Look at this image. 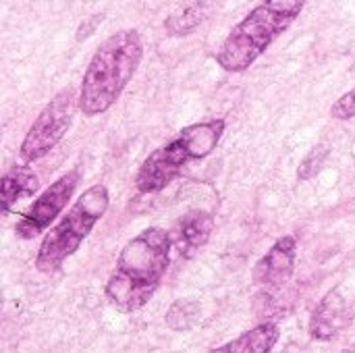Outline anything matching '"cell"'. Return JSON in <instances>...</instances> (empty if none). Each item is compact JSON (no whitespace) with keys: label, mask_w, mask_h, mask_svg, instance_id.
Segmentation results:
<instances>
[{"label":"cell","mask_w":355,"mask_h":353,"mask_svg":"<svg viewBox=\"0 0 355 353\" xmlns=\"http://www.w3.org/2000/svg\"><path fill=\"white\" fill-rule=\"evenodd\" d=\"M208 17V8L204 2H196L189 4L181 10H175L173 15H168V19L164 21V27L168 33L173 35H187L191 33L204 19Z\"/></svg>","instance_id":"14"},{"label":"cell","mask_w":355,"mask_h":353,"mask_svg":"<svg viewBox=\"0 0 355 353\" xmlns=\"http://www.w3.org/2000/svg\"><path fill=\"white\" fill-rule=\"evenodd\" d=\"M79 106V100L75 96L73 87H67L58 92L40 112V117L33 121L31 129L27 131L23 144H21V158L25 162L40 160L46 156L69 131L75 110Z\"/></svg>","instance_id":"5"},{"label":"cell","mask_w":355,"mask_h":353,"mask_svg":"<svg viewBox=\"0 0 355 353\" xmlns=\"http://www.w3.org/2000/svg\"><path fill=\"white\" fill-rule=\"evenodd\" d=\"M77 183H79V169H73L67 175H62L58 181H54L44 193H40V198L29 206V210L17 223L15 227L17 237L33 239L42 231H46L69 204Z\"/></svg>","instance_id":"6"},{"label":"cell","mask_w":355,"mask_h":353,"mask_svg":"<svg viewBox=\"0 0 355 353\" xmlns=\"http://www.w3.org/2000/svg\"><path fill=\"white\" fill-rule=\"evenodd\" d=\"M306 0H264L227 35L216 62L229 73L250 69L302 15Z\"/></svg>","instance_id":"3"},{"label":"cell","mask_w":355,"mask_h":353,"mask_svg":"<svg viewBox=\"0 0 355 353\" xmlns=\"http://www.w3.org/2000/svg\"><path fill=\"white\" fill-rule=\"evenodd\" d=\"M212 229H214V218L208 212L193 210L177 223L171 239H173V246L179 250V254L189 258L208 243Z\"/></svg>","instance_id":"9"},{"label":"cell","mask_w":355,"mask_h":353,"mask_svg":"<svg viewBox=\"0 0 355 353\" xmlns=\"http://www.w3.org/2000/svg\"><path fill=\"white\" fill-rule=\"evenodd\" d=\"M223 133H225V121L216 119V121H204V123L189 125L179 135L187 144L193 160H202L216 150Z\"/></svg>","instance_id":"11"},{"label":"cell","mask_w":355,"mask_h":353,"mask_svg":"<svg viewBox=\"0 0 355 353\" xmlns=\"http://www.w3.org/2000/svg\"><path fill=\"white\" fill-rule=\"evenodd\" d=\"M171 248V233L158 227L141 231L123 248L104 289L119 312H137L152 300L168 270Z\"/></svg>","instance_id":"1"},{"label":"cell","mask_w":355,"mask_h":353,"mask_svg":"<svg viewBox=\"0 0 355 353\" xmlns=\"http://www.w3.org/2000/svg\"><path fill=\"white\" fill-rule=\"evenodd\" d=\"M349 352H355V347H352V350H349Z\"/></svg>","instance_id":"18"},{"label":"cell","mask_w":355,"mask_h":353,"mask_svg":"<svg viewBox=\"0 0 355 353\" xmlns=\"http://www.w3.org/2000/svg\"><path fill=\"white\" fill-rule=\"evenodd\" d=\"M345 320H347L345 300L337 289H333L316 306L310 318V335L318 341H331L333 337L339 335Z\"/></svg>","instance_id":"10"},{"label":"cell","mask_w":355,"mask_h":353,"mask_svg":"<svg viewBox=\"0 0 355 353\" xmlns=\"http://www.w3.org/2000/svg\"><path fill=\"white\" fill-rule=\"evenodd\" d=\"M193 160L187 144L181 139V135H177L171 144L154 150L141 164L135 185L141 193H156L160 189H164L173 179L179 177L181 169Z\"/></svg>","instance_id":"7"},{"label":"cell","mask_w":355,"mask_h":353,"mask_svg":"<svg viewBox=\"0 0 355 353\" xmlns=\"http://www.w3.org/2000/svg\"><path fill=\"white\" fill-rule=\"evenodd\" d=\"M331 114L339 121H347V119L355 117V87L333 104Z\"/></svg>","instance_id":"17"},{"label":"cell","mask_w":355,"mask_h":353,"mask_svg":"<svg viewBox=\"0 0 355 353\" xmlns=\"http://www.w3.org/2000/svg\"><path fill=\"white\" fill-rule=\"evenodd\" d=\"M144 58V42L135 29H121L94 52L79 89V108L87 117L106 112L133 79Z\"/></svg>","instance_id":"2"},{"label":"cell","mask_w":355,"mask_h":353,"mask_svg":"<svg viewBox=\"0 0 355 353\" xmlns=\"http://www.w3.org/2000/svg\"><path fill=\"white\" fill-rule=\"evenodd\" d=\"M40 189V181L33 171L27 166H12L2 177V189H0V202L2 212H10L12 204H17L21 198L33 196Z\"/></svg>","instance_id":"12"},{"label":"cell","mask_w":355,"mask_h":353,"mask_svg":"<svg viewBox=\"0 0 355 353\" xmlns=\"http://www.w3.org/2000/svg\"><path fill=\"white\" fill-rule=\"evenodd\" d=\"M281 337V331L277 325L272 322H266V325H260L248 333H243L241 337H237L235 341L223 345V347H216L212 350L214 353H266L270 352L277 341Z\"/></svg>","instance_id":"13"},{"label":"cell","mask_w":355,"mask_h":353,"mask_svg":"<svg viewBox=\"0 0 355 353\" xmlns=\"http://www.w3.org/2000/svg\"><path fill=\"white\" fill-rule=\"evenodd\" d=\"M295 260H297V239L293 235H285L277 239V243L264 254V258L254 268L256 283L268 289L283 287L295 270Z\"/></svg>","instance_id":"8"},{"label":"cell","mask_w":355,"mask_h":353,"mask_svg":"<svg viewBox=\"0 0 355 353\" xmlns=\"http://www.w3.org/2000/svg\"><path fill=\"white\" fill-rule=\"evenodd\" d=\"M196 314H198L196 302H191V300H179V302H175L171 306V310H168V314H166L164 320H166V325L173 331H185V329L191 327Z\"/></svg>","instance_id":"15"},{"label":"cell","mask_w":355,"mask_h":353,"mask_svg":"<svg viewBox=\"0 0 355 353\" xmlns=\"http://www.w3.org/2000/svg\"><path fill=\"white\" fill-rule=\"evenodd\" d=\"M108 202L110 198L104 185H92L85 189L71 210L58 221V225L46 233L35 256V268L46 275L56 273L62 262L79 250L96 223L106 214Z\"/></svg>","instance_id":"4"},{"label":"cell","mask_w":355,"mask_h":353,"mask_svg":"<svg viewBox=\"0 0 355 353\" xmlns=\"http://www.w3.org/2000/svg\"><path fill=\"white\" fill-rule=\"evenodd\" d=\"M327 156H329V148H327V146L314 148V150L306 156V160L302 162V166H300V171H297L300 179H310V177H314V175L320 171V166H322V162H324Z\"/></svg>","instance_id":"16"}]
</instances>
